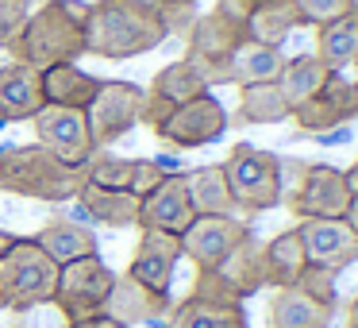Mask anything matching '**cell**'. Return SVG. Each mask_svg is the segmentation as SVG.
I'll return each instance as SVG.
<instances>
[{
    "label": "cell",
    "instance_id": "obj_25",
    "mask_svg": "<svg viewBox=\"0 0 358 328\" xmlns=\"http://www.w3.org/2000/svg\"><path fill=\"white\" fill-rule=\"evenodd\" d=\"M296 27H304V20H301L293 0H266V4H258L247 16L243 35L255 43H266V47H281Z\"/></svg>",
    "mask_w": 358,
    "mask_h": 328
},
{
    "label": "cell",
    "instance_id": "obj_5",
    "mask_svg": "<svg viewBox=\"0 0 358 328\" xmlns=\"http://www.w3.org/2000/svg\"><path fill=\"white\" fill-rule=\"evenodd\" d=\"M227 189L239 212H270L281 205V158L273 151H262L255 143H235L231 155L224 158Z\"/></svg>",
    "mask_w": 358,
    "mask_h": 328
},
{
    "label": "cell",
    "instance_id": "obj_31",
    "mask_svg": "<svg viewBox=\"0 0 358 328\" xmlns=\"http://www.w3.org/2000/svg\"><path fill=\"white\" fill-rule=\"evenodd\" d=\"M147 93H155L158 101H166L170 109H178V104H185V101H193V97L208 93V81H204L201 74L185 62V58H178V62L162 66V70L155 74V81H150Z\"/></svg>",
    "mask_w": 358,
    "mask_h": 328
},
{
    "label": "cell",
    "instance_id": "obj_27",
    "mask_svg": "<svg viewBox=\"0 0 358 328\" xmlns=\"http://www.w3.org/2000/svg\"><path fill=\"white\" fill-rule=\"evenodd\" d=\"M262 259H266V286H273V289L296 286V278H301L304 266H308L296 228H289V232L273 235L270 243H262Z\"/></svg>",
    "mask_w": 358,
    "mask_h": 328
},
{
    "label": "cell",
    "instance_id": "obj_20",
    "mask_svg": "<svg viewBox=\"0 0 358 328\" xmlns=\"http://www.w3.org/2000/svg\"><path fill=\"white\" fill-rule=\"evenodd\" d=\"M78 205L89 212V220L104 228H139V197L127 193V189H104L81 178Z\"/></svg>",
    "mask_w": 358,
    "mask_h": 328
},
{
    "label": "cell",
    "instance_id": "obj_43",
    "mask_svg": "<svg viewBox=\"0 0 358 328\" xmlns=\"http://www.w3.org/2000/svg\"><path fill=\"white\" fill-rule=\"evenodd\" d=\"M162 8H178V4H196V0H158Z\"/></svg>",
    "mask_w": 358,
    "mask_h": 328
},
{
    "label": "cell",
    "instance_id": "obj_9",
    "mask_svg": "<svg viewBox=\"0 0 358 328\" xmlns=\"http://www.w3.org/2000/svg\"><path fill=\"white\" fill-rule=\"evenodd\" d=\"M224 132H227V109L216 101L212 89L201 97H193V101H185V104H178V109L155 128L158 139L178 147V151L208 147V143H216Z\"/></svg>",
    "mask_w": 358,
    "mask_h": 328
},
{
    "label": "cell",
    "instance_id": "obj_17",
    "mask_svg": "<svg viewBox=\"0 0 358 328\" xmlns=\"http://www.w3.org/2000/svg\"><path fill=\"white\" fill-rule=\"evenodd\" d=\"M166 313H170V294H155L143 282H135L131 274H116L112 294L104 301V317L131 328V324H150V320L166 317Z\"/></svg>",
    "mask_w": 358,
    "mask_h": 328
},
{
    "label": "cell",
    "instance_id": "obj_21",
    "mask_svg": "<svg viewBox=\"0 0 358 328\" xmlns=\"http://www.w3.org/2000/svg\"><path fill=\"white\" fill-rule=\"evenodd\" d=\"M281 66H285V55L281 47H266V43H255L243 35L239 47L227 58V86H262V81H278Z\"/></svg>",
    "mask_w": 358,
    "mask_h": 328
},
{
    "label": "cell",
    "instance_id": "obj_3",
    "mask_svg": "<svg viewBox=\"0 0 358 328\" xmlns=\"http://www.w3.org/2000/svg\"><path fill=\"white\" fill-rule=\"evenodd\" d=\"M81 174L62 166L47 147L39 143H20V147L0 151V189L20 197H35V201H70L78 197Z\"/></svg>",
    "mask_w": 358,
    "mask_h": 328
},
{
    "label": "cell",
    "instance_id": "obj_42",
    "mask_svg": "<svg viewBox=\"0 0 358 328\" xmlns=\"http://www.w3.org/2000/svg\"><path fill=\"white\" fill-rule=\"evenodd\" d=\"M347 328H358V297L350 301V309H347Z\"/></svg>",
    "mask_w": 358,
    "mask_h": 328
},
{
    "label": "cell",
    "instance_id": "obj_14",
    "mask_svg": "<svg viewBox=\"0 0 358 328\" xmlns=\"http://www.w3.org/2000/svg\"><path fill=\"white\" fill-rule=\"evenodd\" d=\"M293 120H296V128H301L304 135H324V132H335V128L358 120V89H355V81L331 74V81H327L312 101H304L301 109L293 112Z\"/></svg>",
    "mask_w": 358,
    "mask_h": 328
},
{
    "label": "cell",
    "instance_id": "obj_41",
    "mask_svg": "<svg viewBox=\"0 0 358 328\" xmlns=\"http://www.w3.org/2000/svg\"><path fill=\"white\" fill-rule=\"evenodd\" d=\"M343 220H347V224H350V232L358 235V197L350 201V209H347V217H343Z\"/></svg>",
    "mask_w": 358,
    "mask_h": 328
},
{
    "label": "cell",
    "instance_id": "obj_37",
    "mask_svg": "<svg viewBox=\"0 0 358 328\" xmlns=\"http://www.w3.org/2000/svg\"><path fill=\"white\" fill-rule=\"evenodd\" d=\"M258 4H266V0H216V8H212V12H220V16H224V20H231V24L243 32L247 16L258 8Z\"/></svg>",
    "mask_w": 358,
    "mask_h": 328
},
{
    "label": "cell",
    "instance_id": "obj_40",
    "mask_svg": "<svg viewBox=\"0 0 358 328\" xmlns=\"http://www.w3.org/2000/svg\"><path fill=\"white\" fill-rule=\"evenodd\" d=\"M343 178H347V189H350V197H358V163L350 166V170H343Z\"/></svg>",
    "mask_w": 358,
    "mask_h": 328
},
{
    "label": "cell",
    "instance_id": "obj_1",
    "mask_svg": "<svg viewBox=\"0 0 358 328\" xmlns=\"http://www.w3.org/2000/svg\"><path fill=\"white\" fill-rule=\"evenodd\" d=\"M170 39L158 0H96L85 20V55L93 58H135L150 55Z\"/></svg>",
    "mask_w": 358,
    "mask_h": 328
},
{
    "label": "cell",
    "instance_id": "obj_2",
    "mask_svg": "<svg viewBox=\"0 0 358 328\" xmlns=\"http://www.w3.org/2000/svg\"><path fill=\"white\" fill-rule=\"evenodd\" d=\"M85 20L89 0H43L12 43V62H24L39 74L58 62H78L85 55Z\"/></svg>",
    "mask_w": 358,
    "mask_h": 328
},
{
    "label": "cell",
    "instance_id": "obj_28",
    "mask_svg": "<svg viewBox=\"0 0 358 328\" xmlns=\"http://www.w3.org/2000/svg\"><path fill=\"white\" fill-rule=\"evenodd\" d=\"M316 58L331 74H339L343 66L358 62V8H350L347 16L331 20L327 27H316Z\"/></svg>",
    "mask_w": 358,
    "mask_h": 328
},
{
    "label": "cell",
    "instance_id": "obj_22",
    "mask_svg": "<svg viewBox=\"0 0 358 328\" xmlns=\"http://www.w3.org/2000/svg\"><path fill=\"white\" fill-rule=\"evenodd\" d=\"M35 243H39L58 266L73 263V259H85V255H101V251H96V232L89 224H78L73 217L47 220L43 232L35 235Z\"/></svg>",
    "mask_w": 358,
    "mask_h": 328
},
{
    "label": "cell",
    "instance_id": "obj_35",
    "mask_svg": "<svg viewBox=\"0 0 358 328\" xmlns=\"http://www.w3.org/2000/svg\"><path fill=\"white\" fill-rule=\"evenodd\" d=\"M27 16H31L27 0H0V50H12V43L20 39Z\"/></svg>",
    "mask_w": 358,
    "mask_h": 328
},
{
    "label": "cell",
    "instance_id": "obj_19",
    "mask_svg": "<svg viewBox=\"0 0 358 328\" xmlns=\"http://www.w3.org/2000/svg\"><path fill=\"white\" fill-rule=\"evenodd\" d=\"M331 317H335L331 305H320L301 286L273 289V301L266 309V324L270 328H331Z\"/></svg>",
    "mask_w": 358,
    "mask_h": 328
},
{
    "label": "cell",
    "instance_id": "obj_4",
    "mask_svg": "<svg viewBox=\"0 0 358 328\" xmlns=\"http://www.w3.org/2000/svg\"><path fill=\"white\" fill-rule=\"evenodd\" d=\"M58 289V263L35 240H24L0 259V309L27 313L35 305H50Z\"/></svg>",
    "mask_w": 358,
    "mask_h": 328
},
{
    "label": "cell",
    "instance_id": "obj_23",
    "mask_svg": "<svg viewBox=\"0 0 358 328\" xmlns=\"http://www.w3.org/2000/svg\"><path fill=\"white\" fill-rule=\"evenodd\" d=\"M101 89V78L81 70L78 62H58L43 70V101L62 104V109H89V101Z\"/></svg>",
    "mask_w": 358,
    "mask_h": 328
},
{
    "label": "cell",
    "instance_id": "obj_30",
    "mask_svg": "<svg viewBox=\"0 0 358 328\" xmlns=\"http://www.w3.org/2000/svg\"><path fill=\"white\" fill-rule=\"evenodd\" d=\"M239 124H281L293 120V109L285 104L278 81H262V86H243L239 89Z\"/></svg>",
    "mask_w": 358,
    "mask_h": 328
},
{
    "label": "cell",
    "instance_id": "obj_15",
    "mask_svg": "<svg viewBox=\"0 0 358 328\" xmlns=\"http://www.w3.org/2000/svg\"><path fill=\"white\" fill-rule=\"evenodd\" d=\"M139 247L131 255V274L135 282H143L147 289L155 294H170V282H173V271L181 263V235H170V232H155V228H139Z\"/></svg>",
    "mask_w": 358,
    "mask_h": 328
},
{
    "label": "cell",
    "instance_id": "obj_44",
    "mask_svg": "<svg viewBox=\"0 0 358 328\" xmlns=\"http://www.w3.org/2000/svg\"><path fill=\"white\" fill-rule=\"evenodd\" d=\"M27 4H31V8H39V4H43V0H27Z\"/></svg>",
    "mask_w": 358,
    "mask_h": 328
},
{
    "label": "cell",
    "instance_id": "obj_11",
    "mask_svg": "<svg viewBox=\"0 0 358 328\" xmlns=\"http://www.w3.org/2000/svg\"><path fill=\"white\" fill-rule=\"evenodd\" d=\"M247 235L250 224L243 217H196L181 232V259H189L196 271H216Z\"/></svg>",
    "mask_w": 358,
    "mask_h": 328
},
{
    "label": "cell",
    "instance_id": "obj_36",
    "mask_svg": "<svg viewBox=\"0 0 358 328\" xmlns=\"http://www.w3.org/2000/svg\"><path fill=\"white\" fill-rule=\"evenodd\" d=\"M162 178H166V170H162V166L155 163V158H135V178H131V193H135V197H139V201H143V197H147V193H150V189H155V186H158V182H162Z\"/></svg>",
    "mask_w": 358,
    "mask_h": 328
},
{
    "label": "cell",
    "instance_id": "obj_6",
    "mask_svg": "<svg viewBox=\"0 0 358 328\" xmlns=\"http://www.w3.org/2000/svg\"><path fill=\"white\" fill-rule=\"evenodd\" d=\"M112 282H116V271H112L101 255L73 259V263L58 266V289H55V301L50 305L62 309L66 324L101 317L104 301H108V294H112Z\"/></svg>",
    "mask_w": 358,
    "mask_h": 328
},
{
    "label": "cell",
    "instance_id": "obj_24",
    "mask_svg": "<svg viewBox=\"0 0 358 328\" xmlns=\"http://www.w3.org/2000/svg\"><path fill=\"white\" fill-rule=\"evenodd\" d=\"M185 193L193 205L196 217H239L231 201V189H227V174L224 166H196L185 174Z\"/></svg>",
    "mask_w": 358,
    "mask_h": 328
},
{
    "label": "cell",
    "instance_id": "obj_34",
    "mask_svg": "<svg viewBox=\"0 0 358 328\" xmlns=\"http://www.w3.org/2000/svg\"><path fill=\"white\" fill-rule=\"evenodd\" d=\"M335 278L339 274L335 271H324V266H304V274L296 278V286L304 289L308 297H316L320 305H339V286H335Z\"/></svg>",
    "mask_w": 358,
    "mask_h": 328
},
{
    "label": "cell",
    "instance_id": "obj_18",
    "mask_svg": "<svg viewBox=\"0 0 358 328\" xmlns=\"http://www.w3.org/2000/svg\"><path fill=\"white\" fill-rule=\"evenodd\" d=\"M43 74L24 62L0 66V124L31 120L43 109Z\"/></svg>",
    "mask_w": 358,
    "mask_h": 328
},
{
    "label": "cell",
    "instance_id": "obj_29",
    "mask_svg": "<svg viewBox=\"0 0 358 328\" xmlns=\"http://www.w3.org/2000/svg\"><path fill=\"white\" fill-rule=\"evenodd\" d=\"M166 328H250L243 305H220V301H201L185 297L181 305L170 309Z\"/></svg>",
    "mask_w": 358,
    "mask_h": 328
},
{
    "label": "cell",
    "instance_id": "obj_7",
    "mask_svg": "<svg viewBox=\"0 0 358 328\" xmlns=\"http://www.w3.org/2000/svg\"><path fill=\"white\" fill-rule=\"evenodd\" d=\"M35 124V143L47 147L50 155L58 158L70 170H85L89 158L96 155L93 132H89L85 109H62V104H43L39 112L31 116Z\"/></svg>",
    "mask_w": 358,
    "mask_h": 328
},
{
    "label": "cell",
    "instance_id": "obj_13",
    "mask_svg": "<svg viewBox=\"0 0 358 328\" xmlns=\"http://www.w3.org/2000/svg\"><path fill=\"white\" fill-rule=\"evenodd\" d=\"M296 235L304 243V259L308 266H324V271H347L358 259V235L350 232L347 220H324L308 217L296 224Z\"/></svg>",
    "mask_w": 358,
    "mask_h": 328
},
{
    "label": "cell",
    "instance_id": "obj_45",
    "mask_svg": "<svg viewBox=\"0 0 358 328\" xmlns=\"http://www.w3.org/2000/svg\"><path fill=\"white\" fill-rule=\"evenodd\" d=\"M355 66H358V62H355ZM355 89H358V78H355Z\"/></svg>",
    "mask_w": 358,
    "mask_h": 328
},
{
    "label": "cell",
    "instance_id": "obj_12",
    "mask_svg": "<svg viewBox=\"0 0 358 328\" xmlns=\"http://www.w3.org/2000/svg\"><path fill=\"white\" fill-rule=\"evenodd\" d=\"M350 189L343 170L324 163H308L304 170V182L293 197H289V209L296 212V220H308V217H324V220H343L350 209Z\"/></svg>",
    "mask_w": 358,
    "mask_h": 328
},
{
    "label": "cell",
    "instance_id": "obj_16",
    "mask_svg": "<svg viewBox=\"0 0 358 328\" xmlns=\"http://www.w3.org/2000/svg\"><path fill=\"white\" fill-rule=\"evenodd\" d=\"M193 220H196V212H193L189 193H185V174H166V178L139 201V228L181 235Z\"/></svg>",
    "mask_w": 358,
    "mask_h": 328
},
{
    "label": "cell",
    "instance_id": "obj_26",
    "mask_svg": "<svg viewBox=\"0 0 358 328\" xmlns=\"http://www.w3.org/2000/svg\"><path fill=\"white\" fill-rule=\"evenodd\" d=\"M327 81H331V70H327L316 55L285 58V66H281V74H278V89H281V97H285V104L293 112L301 109L304 101H312Z\"/></svg>",
    "mask_w": 358,
    "mask_h": 328
},
{
    "label": "cell",
    "instance_id": "obj_33",
    "mask_svg": "<svg viewBox=\"0 0 358 328\" xmlns=\"http://www.w3.org/2000/svg\"><path fill=\"white\" fill-rule=\"evenodd\" d=\"M293 4L308 27H327L331 20H339L350 8H358V0H293Z\"/></svg>",
    "mask_w": 358,
    "mask_h": 328
},
{
    "label": "cell",
    "instance_id": "obj_10",
    "mask_svg": "<svg viewBox=\"0 0 358 328\" xmlns=\"http://www.w3.org/2000/svg\"><path fill=\"white\" fill-rule=\"evenodd\" d=\"M185 39H189L185 62L208 81V89L227 86V58H231V50L239 47V39H243L239 27H235L231 20H224L220 12H208V16L193 20Z\"/></svg>",
    "mask_w": 358,
    "mask_h": 328
},
{
    "label": "cell",
    "instance_id": "obj_32",
    "mask_svg": "<svg viewBox=\"0 0 358 328\" xmlns=\"http://www.w3.org/2000/svg\"><path fill=\"white\" fill-rule=\"evenodd\" d=\"M81 178L93 182V186H104V189H127V193H131L135 158H120V155H104V151H96V155L89 158V166L81 170Z\"/></svg>",
    "mask_w": 358,
    "mask_h": 328
},
{
    "label": "cell",
    "instance_id": "obj_38",
    "mask_svg": "<svg viewBox=\"0 0 358 328\" xmlns=\"http://www.w3.org/2000/svg\"><path fill=\"white\" fill-rule=\"evenodd\" d=\"M66 328H124V324H116L112 317H89V320H78V324H66Z\"/></svg>",
    "mask_w": 358,
    "mask_h": 328
},
{
    "label": "cell",
    "instance_id": "obj_39",
    "mask_svg": "<svg viewBox=\"0 0 358 328\" xmlns=\"http://www.w3.org/2000/svg\"><path fill=\"white\" fill-rule=\"evenodd\" d=\"M16 243H20V235H12V232H4V228H0V259L8 255V251L16 247Z\"/></svg>",
    "mask_w": 358,
    "mask_h": 328
},
{
    "label": "cell",
    "instance_id": "obj_8",
    "mask_svg": "<svg viewBox=\"0 0 358 328\" xmlns=\"http://www.w3.org/2000/svg\"><path fill=\"white\" fill-rule=\"evenodd\" d=\"M143 104H147V89L131 86V81H101L96 97L85 109L96 151L116 143L120 135L135 132V124H143Z\"/></svg>",
    "mask_w": 358,
    "mask_h": 328
}]
</instances>
